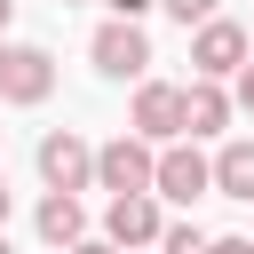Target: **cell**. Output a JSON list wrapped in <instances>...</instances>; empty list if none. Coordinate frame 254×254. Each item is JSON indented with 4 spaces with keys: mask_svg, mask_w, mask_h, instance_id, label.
I'll use <instances>...</instances> for the list:
<instances>
[{
    "mask_svg": "<svg viewBox=\"0 0 254 254\" xmlns=\"http://www.w3.org/2000/svg\"><path fill=\"white\" fill-rule=\"evenodd\" d=\"M32 159H40V183H48V190H71V198L95 190V143H87L79 127H48Z\"/></svg>",
    "mask_w": 254,
    "mask_h": 254,
    "instance_id": "obj_1",
    "label": "cell"
},
{
    "mask_svg": "<svg viewBox=\"0 0 254 254\" xmlns=\"http://www.w3.org/2000/svg\"><path fill=\"white\" fill-rule=\"evenodd\" d=\"M95 190H111V198L159 190V151H151L143 135H111V143L95 151Z\"/></svg>",
    "mask_w": 254,
    "mask_h": 254,
    "instance_id": "obj_2",
    "label": "cell"
},
{
    "mask_svg": "<svg viewBox=\"0 0 254 254\" xmlns=\"http://www.w3.org/2000/svg\"><path fill=\"white\" fill-rule=\"evenodd\" d=\"M87 64L103 71V79H151V40H143V24H127V16H111V24H95V40H87Z\"/></svg>",
    "mask_w": 254,
    "mask_h": 254,
    "instance_id": "obj_3",
    "label": "cell"
},
{
    "mask_svg": "<svg viewBox=\"0 0 254 254\" xmlns=\"http://www.w3.org/2000/svg\"><path fill=\"white\" fill-rule=\"evenodd\" d=\"M246 56H254V32L230 24V16H214V24L190 32V71H198V79H238Z\"/></svg>",
    "mask_w": 254,
    "mask_h": 254,
    "instance_id": "obj_4",
    "label": "cell"
},
{
    "mask_svg": "<svg viewBox=\"0 0 254 254\" xmlns=\"http://www.w3.org/2000/svg\"><path fill=\"white\" fill-rule=\"evenodd\" d=\"M56 95V56L48 48H24V40H0V103H48Z\"/></svg>",
    "mask_w": 254,
    "mask_h": 254,
    "instance_id": "obj_5",
    "label": "cell"
},
{
    "mask_svg": "<svg viewBox=\"0 0 254 254\" xmlns=\"http://www.w3.org/2000/svg\"><path fill=\"white\" fill-rule=\"evenodd\" d=\"M127 135H143L151 151H167V143L183 135V87L143 79V87H135V103H127Z\"/></svg>",
    "mask_w": 254,
    "mask_h": 254,
    "instance_id": "obj_6",
    "label": "cell"
},
{
    "mask_svg": "<svg viewBox=\"0 0 254 254\" xmlns=\"http://www.w3.org/2000/svg\"><path fill=\"white\" fill-rule=\"evenodd\" d=\"M103 238L127 254V246H159L167 238V206H159V190H135V198H111L103 206Z\"/></svg>",
    "mask_w": 254,
    "mask_h": 254,
    "instance_id": "obj_7",
    "label": "cell"
},
{
    "mask_svg": "<svg viewBox=\"0 0 254 254\" xmlns=\"http://www.w3.org/2000/svg\"><path fill=\"white\" fill-rule=\"evenodd\" d=\"M206 190H214V159H206L198 143H167V151H159V198L190 206V198H206Z\"/></svg>",
    "mask_w": 254,
    "mask_h": 254,
    "instance_id": "obj_8",
    "label": "cell"
},
{
    "mask_svg": "<svg viewBox=\"0 0 254 254\" xmlns=\"http://www.w3.org/2000/svg\"><path fill=\"white\" fill-rule=\"evenodd\" d=\"M230 111H238V95H230L222 79H190V87H183V135H190V143H198V135H222Z\"/></svg>",
    "mask_w": 254,
    "mask_h": 254,
    "instance_id": "obj_9",
    "label": "cell"
},
{
    "mask_svg": "<svg viewBox=\"0 0 254 254\" xmlns=\"http://www.w3.org/2000/svg\"><path fill=\"white\" fill-rule=\"evenodd\" d=\"M32 222H40V238H48V246H64V254H71V246H79V238H87V206H79V198H71V190H48V198H40V214H32Z\"/></svg>",
    "mask_w": 254,
    "mask_h": 254,
    "instance_id": "obj_10",
    "label": "cell"
},
{
    "mask_svg": "<svg viewBox=\"0 0 254 254\" xmlns=\"http://www.w3.org/2000/svg\"><path fill=\"white\" fill-rule=\"evenodd\" d=\"M214 190L238 198V206H254V135H238V143L214 151Z\"/></svg>",
    "mask_w": 254,
    "mask_h": 254,
    "instance_id": "obj_11",
    "label": "cell"
},
{
    "mask_svg": "<svg viewBox=\"0 0 254 254\" xmlns=\"http://www.w3.org/2000/svg\"><path fill=\"white\" fill-rule=\"evenodd\" d=\"M214 238L198 230V222H167V238H159V254H206Z\"/></svg>",
    "mask_w": 254,
    "mask_h": 254,
    "instance_id": "obj_12",
    "label": "cell"
},
{
    "mask_svg": "<svg viewBox=\"0 0 254 254\" xmlns=\"http://www.w3.org/2000/svg\"><path fill=\"white\" fill-rule=\"evenodd\" d=\"M159 8H167L183 32H198V24H214V8H222V0H159Z\"/></svg>",
    "mask_w": 254,
    "mask_h": 254,
    "instance_id": "obj_13",
    "label": "cell"
},
{
    "mask_svg": "<svg viewBox=\"0 0 254 254\" xmlns=\"http://www.w3.org/2000/svg\"><path fill=\"white\" fill-rule=\"evenodd\" d=\"M230 95H238V111H254V64L238 71V87H230Z\"/></svg>",
    "mask_w": 254,
    "mask_h": 254,
    "instance_id": "obj_14",
    "label": "cell"
},
{
    "mask_svg": "<svg viewBox=\"0 0 254 254\" xmlns=\"http://www.w3.org/2000/svg\"><path fill=\"white\" fill-rule=\"evenodd\" d=\"M143 8H159V0H111V16H127V24H143Z\"/></svg>",
    "mask_w": 254,
    "mask_h": 254,
    "instance_id": "obj_15",
    "label": "cell"
},
{
    "mask_svg": "<svg viewBox=\"0 0 254 254\" xmlns=\"http://www.w3.org/2000/svg\"><path fill=\"white\" fill-rule=\"evenodd\" d=\"M206 254H254V238H214Z\"/></svg>",
    "mask_w": 254,
    "mask_h": 254,
    "instance_id": "obj_16",
    "label": "cell"
},
{
    "mask_svg": "<svg viewBox=\"0 0 254 254\" xmlns=\"http://www.w3.org/2000/svg\"><path fill=\"white\" fill-rule=\"evenodd\" d=\"M71 254H119V246H111V238H79Z\"/></svg>",
    "mask_w": 254,
    "mask_h": 254,
    "instance_id": "obj_17",
    "label": "cell"
},
{
    "mask_svg": "<svg viewBox=\"0 0 254 254\" xmlns=\"http://www.w3.org/2000/svg\"><path fill=\"white\" fill-rule=\"evenodd\" d=\"M8 206H16V198H8V175H0V230H8Z\"/></svg>",
    "mask_w": 254,
    "mask_h": 254,
    "instance_id": "obj_18",
    "label": "cell"
},
{
    "mask_svg": "<svg viewBox=\"0 0 254 254\" xmlns=\"http://www.w3.org/2000/svg\"><path fill=\"white\" fill-rule=\"evenodd\" d=\"M8 16H16V0H0V32H8Z\"/></svg>",
    "mask_w": 254,
    "mask_h": 254,
    "instance_id": "obj_19",
    "label": "cell"
},
{
    "mask_svg": "<svg viewBox=\"0 0 254 254\" xmlns=\"http://www.w3.org/2000/svg\"><path fill=\"white\" fill-rule=\"evenodd\" d=\"M0 254H16V246H8V230H0Z\"/></svg>",
    "mask_w": 254,
    "mask_h": 254,
    "instance_id": "obj_20",
    "label": "cell"
},
{
    "mask_svg": "<svg viewBox=\"0 0 254 254\" xmlns=\"http://www.w3.org/2000/svg\"><path fill=\"white\" fill-rule=\"evenodd\" d=\"M64 8H79V0H64Z\"/></svg>",
    "mask_w": 254,
    "mask_h": 254,
    "instance_id": "obj_21",
    "label": "cell"
},
{
    "mask_svg": "<svg viewBox=\"0 0 254 254\" xmlns=\"http://www.w3.org/2000/svg\"><path fill=\"white\" fill-rule=\"evenodd\" d=\"M246 238H254V230H246Z\"/></svg>",
    "mask_w": 254,
    "mask_h": 254,
    "instance_id": "obj_22",
    "label": "cell"
}]
</instances>
